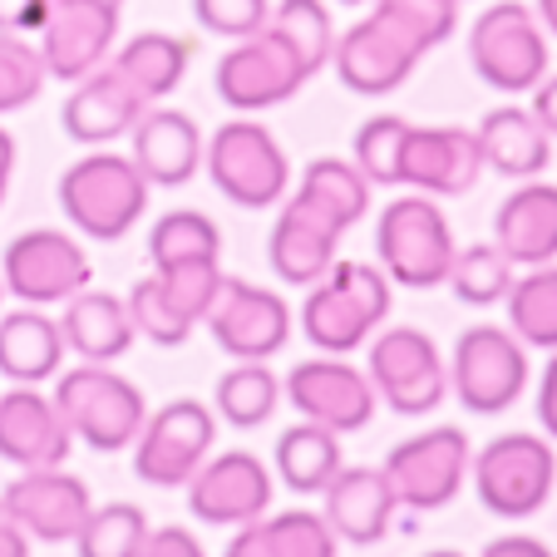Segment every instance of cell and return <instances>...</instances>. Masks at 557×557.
I'll return each instance as SVG.
<instances>
[{"instance_id": "6da1fadb", "label": "cell", "mask_w": 557, "mask_h": 557, "mask_svg": "<svg viewBox=\"0 0 557 557\" xmlns=\"http://www.w3.org/2000/svg\"><path fill=\"white\" fill-rule=\"evenodd\" d=\"M459 30V0H370V15L336 35L341 85L350 95H395L414 74V64Z\"/></svg>"}, {"instance_id": "7a4b0ae2", "label": "cell", "mask_w": 557, "mask_h": 557, "mask_svg": "<svg viewBox=\"0 0 557 557\" xmlns=\"http://www.w3.org/2000/svg\"><path fill=\"white\" fill-rule=\"evenodd\" d=\"M389 315V276L366 262H331L321 282L306 286L301 331L321 356H350Z\"/></svg>"}, {"instance_id": "3957f363", "label": "cell", "mask_w": 557, "mask_h": 557, "mask_svg": "<svg viewBox=\"0 0 557 557\" xmlns=\"http://www.w3.org/2000/svg\"><path fill=\"white\" fill-rule=\"evenodd\" d=\"M54 410L70 424L74 440H85L89 449H99V454L128 449L148 420L144 389H138L134 380H124L119 370L95 366V360H85V366L70 370V375H60V385H54Z\"/></svg>"}, {"instance_id": "277c9868", "label": "cell", "mask_w": 557, "mask_h": 557, "mask_svg": "<svg viewBox=\"0 0 557 557\" xmlns=\"http://www.w3.org/2000/svg\"><path fill=\"white\" fill-rule=\"evenodd\" d=\"M60 208L95 243H119L148 208V178L124 153H85L60 178Z\"/></svg>"}, {"instance_id": "5b68a950", "label": "cell", "mask_w": 557, "mask_h": 557, "mask_svg": "<svg viewBox=\"0 0 557 557\" xmlns=\"http://www.w3.org/2000/svg\"><path fill=\"white\" fill-rule=\"evenodd\" d=\"M375 252L389 282L424 292V286H440L449 276V262L459 247H454V227L440 212V202L424 198V193H410V198H395L380 212Z\"/></svg>"}, {"instance_id": "8992f818", "label": "cell", "mask_w": 557, "mask_h": 557, "mask_svg": "<svg viewBox=\"0 0 557 557\" xmlns=\"http://www.w3.org/2000/svg\"><path fill=\"white\" fill-rule=\"evenodd\" d=\"M202 163H208L212 188L227 202H237V208H272V202L286 198V183H292L286 148L257 119L222 124L202 148Z\"/></svg>"}, {"instance_id": "52a82bcc", "label": "cell", "mask_w": 557, "mask_h": 557, "mask_svg": "<svg viewBox=\"0 0 557 557\" xmlns=\"http://www.w3.org/2000/svg\"><path fill=\"white\" fill-rule=\"evenodd\" d=\"M469 64L484 85L504 95H528L547 74V35L543 21L523 0H498L488 5L469 30Z\"/></svg>"}, {"instance_id": "ba28073f", "label": "cell", "mask_w": 557, "mask_h": 557, "mask_svg": "<svg viewBox=\"0 0 557 557\" xmlns=\"http://www.w3.org/2000/svg\"><path fill=\"white\" fill-rule=\"evenodd\" d=\"M222 267L218 262H173L158 267L153 276L128 292V315L134 331L148 336L153 346H183L198 321H208L212 301L222 292Z\"/></svg>"}, {"instance_id": "9c48e42d", "label": "cell", "mask_w": 557, "mask_h": 557, "mask_svg": "<svg viewBox=\"0 0 557 557\" xmlns=\"http://www.w3.org/2000/svg\"><path fill=\"white\" fill-rule=\"evenodd\" d=\"M479 504L498 518H533L547 504L557 479L553 444L537 434H498L479 449V459H469Z\"/></svg>"}, {"instance_id": "30bf717a", "label": "cell", "mask_w": 557, "mask_h": 557, "mask_svg": "<svg viewBox=\"0 0 557 557\" xmlns=\"http://www.w3.org/2000/svg\"><path fill=\"white\" fill-rule=\"evenodd\" d=\"M528 385V346L508 326H469L454 341L449 389L469 414H504Z\"/></svg>"}, {"instance_id": "8fae6325", "label": "cell", "mask_w": 557, "mask_h": 557, "mask_svg": "<svg viewBox=\"0 0 557 557\" xmlns=\"http://www.w3.org/2000/svg\"><path fill=\"white\" fill-rule=\"evenodd\" d=\"M366 375L380 400L395 414H410V420L440 410L444 395H449V366L440 360V346L420 326H389L385 336L370 341Z\"/></svg>"}, {"instance_id": "7c38bea8", "label": "cell", "mask_w": 557, "mask_h": 557, "mask_svg": "<svg viewBox=\"0 0 557 557\" xmlns=\"http://www.w3.org/2000/svg\"><path fill=\"white\" fill-rule=\"evenodd\" d=\"M469 434L459 424H440V430L410 434V440L395 444L385 459V479L405 508L434 513V508H449L459 498L463 479H469Z\"/></svg>"}, {"instance_id": "4fadbf2b", "label": "cell", "mask_w": 557, "mask_h": 557, "mask_svg": "<svg viewBox=\"0 0 557 557\" xmlns=\"http://www.w3.org/2000/svg\"><path fill=\"white\" fill-rule=\"evenodd\" d=\"M311 79V70L301 64V54L262 25L257 35L237 40L227 54L218 60V95L227 109L237 114H257V109H276Z\"/></svg>"}, {"instance_id": "5bb4252c", "label": "cell", "mask_w": 557, "mask_h": 557, "mask_svg": "<svg viewBox=\"0 0 557 557\" xmlns=\"http://www.w3.org/2000/svg\"><path fill=\"white\" fill-rule=\"evenodd\" d=\"M218 440V414L202 400H173L148 414L134 440V473L153 488H178L202 469Z\"/></svg>"}, {"instance_id": "9a60e30c", "label": "cell", "mask_w": 557, "mask_h": 557, "mask_svg": "<svg viewBox=\"0 0 557 557\" xmlns=\"http://www.w3.org/2000/svg\"><path fill=\"white\" fill-rule=\"evenodd\" d=\"M89 276L95 267H89L85 247L54 227L21 232L0 262V286L25 306H64L74 292H85Z\"/></svg>"}, {"instance_id": "2e32d148", "label": "cell", "mask_w": 557, "mask_h": 557, "mask_svg": "<svg viewBox=\"0 0 557 557\" xmlns=\"http://www.w3.org/2000/svg\"><path fill=\"white\" fill-rule=\"evenodd\" d=\"M119 15H124V5H104V0H50V15L35 30L45 74L74 85L89 70H99L119 40Z\"/></svg>"}, {"instance_id": "e0dca14e", "label": "cell", "mask_w": 557, "mask_h": 557, "mask_svg": "<svg viewBox=\"0 0 557 557\" xmlns=\"http://www.w3.org/2000/svg\"><path fill=\"white\" fill-rule=\"evenodd\" d=\"M484 173L479 134L459 124H410L400 148V183L424 198H463Z\"/></svg>"}, {"instance_id": "ac0fdd59", "label": "cell", "mask_w": 557, "mask_h": 557, "mask_svg": "<svg viewBox=\"0 0 557 557\" xmlns=\"http://www.w3.org/2000/svg\"><path fill=\"white\" fill-rule=\"evenodd\" d=\"M286 400L301 420L326 424L336 434H356L375 420V385L370 375H360L356 366H346L341 356H321V360H301L286 375Z\"/></svg>"}, {"instance_id": "d6986e66", "label": "cell", "mask_w": 557, "mask_h": 557, "mask_svg": "<svg viewBox=\"0 0 557 557\" xmlns=\"http://www.w3.org/2000/svg\"><path fill=\"white\" fill-rule=\"evenodd\" d=\"M208 331L232 360H272L292 336V306L252 282H222L208 311Z\"/></svg>"}, {"instance_id": "ffe728a7", "label": "cell", "mask_w": 557, "mask_h": 557, "mask_svg": "<svg viewBox=\"0 0 557 557\" xmlns=\"http://www.w3.org/2000/svg\"><path fill=\"white\" fill-rule=\"evenodd\" d=\"M188 508L212 528L257 523L272 508V469L243 449L202 459V469L188 479Z\"/></svg>"}, {"instance_id": "44dd1931", "label": "cell", "mask_w": 557, "mask_h": 557, "mask_svg": "<svg viewBox=\"0 0 557 557\" xmlns=\"http://www.w3.org/2000/svg\"><path fill=\"white\" fill-rule=\"evenodd\" d=\"M0 508L25 528L35 543H74V533L89 518V488L64 469H21L15 484H5Z\"/></svg>"}, {"instance_id": "7402d4cb", "label": "cell", "mask_w": 557, "mask_h": 557, "mask_svg": "<svg viewBox=\"0 0 557 557\" xmlns=\"http://www.w3.org/2000/svg\"><path fill=\"white\" fill-rule=\"evenodd\" d=\"M74 449L70 424L60 420L54 400L35 385H15L0 395V459L15 469H64Z\"/></svg>"}, {"instance_id": "603a6c76", "label": "cell", "mask_w": 557, "mask_h": 557, "mask_svg": "<svg viewBox=\"0 0 557 557\" xmlns=\"http://www.w3.org/2000/svg\"><path fill=\"white\" fill-rule=\"evenodd\" d=\"M341 237H346V227H341L331 212H321L311 198L292 193L282 218H276V227H272V243H267L272 272L292 286L321 282V276L331 272V262H336Z\"/></svg>"}, {"instance_id": "cb8c5ba5", "label": "cell", "mask_w": 557, "mask_h": 557, "mask_svg": "<svg viewBox=\"0 0 557 557\" xmlns=\"http://www.w3.org/2000/svg\"><path fill=\"white\" fill-rule=\"evenodd\" d=\"M144 109H148V99L104 60L99 70H89L85 79H74L60 119H64V134H70L74 144L95 148V144H114V138L134 134Z\"/></svg>"}, {"instance_id": "d4e9b609", "label": "cell", "mask_w": 557, "mask_h": 557, "mask_svg": "<svg viewBox=\"0 0 557 557\" xmlns=\"http://www.w3.org/2000/svg\"><path fill=\"white\" fill-rule=\"evenodd\" d=\"M134 169L148 178V188H183L202 169V134L183 109H144L134 124Z\"/></svg>"}, {"instance_id": "484cf974", "label": "cell", "mask_w": 557, "mask_h": 557, "mask_svg": "<svg viewBox=\"0 0 557 557\" xmlns=\"http://www.w3.org/2000/svg\"><path fill=\"white\" fill-rule=\"evenodd\" d=\"M321 494H326V513L321 518L331 523V533L356 547H375L395 523V508H400L385 469H346L341 463V473Z\"/></svg>"}, {"instance_id": "4316f807", "label": "cell", "mask_w": 557, "mask_h": 557, "mask_svg": "<svg viewBox=\"0 0 557 557\" xmlns=\"http://www.w3.org/2000/svg\"><path fill=\"white\" fill-rule=\"evenodd\" d=\"M494 247L513 267H547L557 262V183L513 188L494 212Z\"/></svg>"}, {"instance_id": "83f0119b", "label": "cell", "mask_w": 557, "mask_h": 557, "mask_svg": "<svg viewBox=\"0 0 557 557\" xmlns=\"http://www.w3.org/2000/svg\"><path fill=\"white\" fill-rule=\"evenodd\" d=\"M60 336L64 350H74L79 360H95V366H109V360L128 356L138 341L134 315H128V301H119L114 292H74L64 301L60 315Z\"/></svg>"}, {"instance_id": "f1b7e54d", "label": "cell", "mask_w": 557, "mask_h": 557, "mask_svg": "<svg viewBox=\"0 0 557 557\" xmlns=\"http://www.w3.org/2000/svg\"><path fill=\"white\" fill-rule=\"evenodd\" d=\"M479 153H484V169L504 173V178H537L553 158V138L547 128L533 119V109H518V104H504V109H488L479 119Z\"/></svg>"}, {"instance_id": "f546056e", "label": "cell", "mask_w": 557, "mask_h": 557, "mask_svg": "<svg viewBox=\"0 0 557 557\" xmlns=\"http://www.w3.org/2000/svg\"><path fill=\"white\" fill-rule=\"evenodd\" d=\"M64 336L60 321L45 315L40 306H21V311L0 315V375L15 385H40V380L60 375Z\"/></svg>"}, {"instance_id": "4dcf8cb0", "label": "cell", "mask_w": 557, "mask_h": 557, "mask_svg": "<svg viewBox=\"0 0 557 557\" xmlns=\"http://www.w3.org/2000/svg\"><path fill=\"white\" fill-rule=\"evenodd\" d=\"M188 60H193V45L183 35H163V30H144L114 54V70L124 74L128 85L158 104V99H169L173 89L183 85V74H188Z\"/></svg>"}, {"instance_id": "1f68e13d", "label": "cell", "mask_w": 557, "mask_h": 557, "mask_svg": "<svg viewBox=\"0 0 557 557\" xmlns=\"http://www.w3.org/2000/svg\"><path fill=\"white\" fill-rule=\"evenodd\" d=\"M276 473L292 494H321L341 473V434L326 424H292L276 440Z\"/></svg>"}, {"instance_id": "d6a6232c", "label": "cell", "mask_w": 557, "mask_h": 557, "mask_svg": "<svg viewBox=\"0 0 557 557\" xmlns=\"http://www.w3.org/2000/svg\"><path fill=\"white\" fill-rule=\"evenodd\" d=\"M508 306V331L523 346L557 350V267H533L528 276H513L504 296Z\"/></svg>"}, {"instance_id": "836d02e7", "label": "cell", "mask_w": 557, "mask_h": 557, "mask_svg": "<svg viewBox=\"0 0 557 557\" xmlns=\"http://www.w3.org/2000/svg\"><path fill=\"white\" fill-rule=\"evenodd\" d=\"M243 533L252 537L257 557H336V533L321 513L311 508H286L276 518H257V523H243Z\"/></svg>"}, {"instance_id": "e575fe53", "label": "cell", "mask_w": 557, "mask_h": 557, "mask_svg": "<svg viewBox=\"0 0 557 557\" xmlns=\"http://www.w3.org/2000/svg\"><path fill=\"white\" fill-rule=\"evenodd\" d=\"M218 414L232 424V430H257L276 414V400H282V380L267 370V360H237L227 375L218 380Z\"/></svg>"}, {"instance_id": "d590c367", "label": "cell", "mask_w": 557, "mask_h": 557, "mask_svg": "<svg viewBox=\"0 0 557 557\" xmlns=\"http://www.w3.org/2000/svg\"><path fill=\"white\" fill-rule=\"evenodd\" d=\"M301 198H311L321 212L341 222V227H356L370 208V178L350 163V158H315L311 169L301 173Z\"/></svg>"}, {"instance_id": "8d00e7d4", "label": "cell", "mask_w": 557, "mask_h": 557, "mask_svg": "<svg viewBox=\"0 0 557 557\" xmlns=\"http://www.w3.org/2000/svg\"><path fill=\"white\" fill-rule=\"evenodd\" d=\"M148 257L153 267H173V262H218L222 257V232L208 212H163L148 232Z\"/></svg>"}, {"instance_id": "74e56055", "label": "cell", "mask_w": 557, "mask_h": 557, "mask_svg": "<svg viewBox=\"0 0 557 557\" xmlns=\"http://www.w3.org/2000/svg\"><path fill=\"white\" fill-rule=\"evenodd\" d=\"M444 282L463 306H498L508 296V286H513V262L494 243H473L463 252H454Z\"/></svg>"}, {"instance_id": "f35d334b", "label": "cell", "mask_w": 557, "mask_h": 557, "mask_svg": "<svg viewBox=\"0 0 557 557\" xmlns=\"http://www.w3.org/2000/svg\"><path fill=\"white\" fill-rule=\"evenodd\" d=\"M148 537V518L138 504H104L89 508L85 528L74 533V553L79 557H138Z\"/></svg>"}, {"instance_id": "ab89813d", "label": "cell", "mask_w": 557, "mask_h": 557, "mask_svg": "<svg viewBox=\"0 0 557 557\" xmlns=\"http://www.w3.org/2000/svg\"><path fill=\"white\" fill-rule=\"evenodd\" d=\"M276 35L301 54L306 70H326L331 64V50H336V25H331V11L321 0H282L272 15H267Z\"/></svg>"}, {"instance_id": "60d3db41", "label": "cell", "mask_w": 557, "mask_h": 557, "mask_svg": "<svg viewBox=\"0 0 557 557\" xmlns=\"http://www.w3.org/2000/svg\"><path fill=\"white\" fill-rule=\"evenodd\" d=\"M405 134H410V119L400 114H375L356 128V163L360 173L370 178V188H395L400 183V148H405Z\"/></svg>"}, {"instance_id": "b9f144b4", "label": "cell", "mask_w": 557, "mask_h": 557, "mask_svg": "<svg viewBox=\"0 0 557 557\" xmlns=\"http://www.w3.org/2000/svg\"><path fill=\"white\" fill-rule=\"evenodd\" d=\"M45 60L40 45L25 40V35H0V114H15V109L35 104L45 89Z\"/></svg>"}, {"instance_id": "7bdbcfd3", "label": "cell", "mask_w": 557, "mask_h": 557, "mask_svg": "<svg viewBox=\"0 0 557 557\" xmlns=\"http://www.w3.org/2000/svg\"><path fill=\"white\" fill-rule=\"evenodd\" d=\"M193 15L208 35H222V40H247L267 25L272 15V0H193Z\"/></svg>"}, {"instance_id": "ee69618b", "label": "cell", "mask_w": 557, "mask_h": 557, "mask_svg": "<svg viewBox=\"0 0 557 557\" xmlns=\"http://www.w3.org/2000/svg\"><path fill=\"white\" fill-rule=\"evenodd\" d=\"M138 557H208V553H202V543L188 533V528L169 523V528H148L144 553Z\"/></svg>"}, {"instance_id": "f6af8a7d", "label": "cell", "mask_w": 557, "mask_h": 557, "mask_svg": "<svg viewBox=\"0 0 557 557\" xmlns=\"http://www.w3.org/2000/svg\"><path fill=\"white\" fill-rule=\"evenodd\" d=\"M50 15V0H0V35H35Z\"/></svg>"}, {"instance_id": "bcb514c9", "label": "cell", "mask_w": 557, "mask_h": 557, "mask_svg": "<svg viewBox=\"0 0 557 557\" xmlns=\"http://www.w3.org/2000/svg\"><path fill=\"white\" fill-rule=\"evenodd\" d=\"M537 424H543L547 440L557 444V356L547 360L543 380H537Z\"/></svg>"}, {"instance_id": "7dc6e473", "label": "cell", "mask_w": 557, "mask_h": 557, "mask_svg": "<svg viewBox=\"0 0 557 557\" xmlns=\"http://www.w3.org/2000/svg\"><path fill=\"white\" fill-rule=\"evenodd\" d=\"M533 119L547 128V138H557V74H543L533 85Z\"/></svg>"}, {"instance_id": "c3c4849f", "label": "cell", "mask_w": 557, "mask_h": 557, "mask_svg": "<svg viewBox=\"0 0 557 557\" xmlns=\"http://www.w3.org/2000/svg\"><path fill=\"white\" fill-rule=\"evenodd\" d=\"M479 557H557V553L547 543H537V537L513 533V537H494V543H488Z\"/></svg>"}, {"instance_id": "681fc988", "label": "cell", "mask_w": 557, "mask_h": 557, "mask_svg": "<svg viewBox=\"0 0 557 557\" xmlns=\"http://www.w3.org/2000/svg\"><path fill=\"white\" fill-rule=\"evenodd\" d=\"M0 557H30V537L5 508H0Z\"/></svg>"}, {"instance_id": "f907efd6", "label": "cell", "mask_w": 557, "mask_h": 557, "mask_svg": "<svg viewBox=\"0 0 557 557\" xmlns=\"http://www.w3.org/2000/svg\"><path fill=\"white\" fill-rule=\"evenodd\" d=\"M11 173H15V138L0 128V202L11 193Z\"/></svg>"}, {"instance_id": "816d5d0a", "label": "cell", "mask_w": 557, "mask_h": 557, "mask_svg": "<svg viewBox=\"0 0 557 557\" xmlns=\"http://www.w3.org/2000/svg\"><path fill=\"white\" fill-rule=\"evenodd\" d=\"M222 557H257L252 537H247V533H237V537H232V543H227V553H222Z\"/></svg>"}, {"instance_id": "f5cc1de1", "label": "cell", "mask_w": 557, "mask_h": 557, "mask_svg": "<svg viewBox=\"0 0 557 557\" xmlns=\"http://www.w3.org/2000/svg\"><path fill=\"white\" fill-rule=\"evenodd\" d=\"M537 21H543V30L557 35V0H537Z\"/></svg>"}, {"instance_id": "db71d44e", "label": "cell", "mask_w": 557, "mask_h": 557, "mask_svg": "<svg viewBox=\"0 0 557 557\" xmlns=\"http://www.w3.org/2000/svg\"><path fill=\"white\" fill-rule=\"evenodd\" d=\"M424 557H463V553H454V547H434V553H424Z\"/></svg>"}, {"instance_id": "11a10c76", "label": "cell", "mask_w": 557, "mask_h": 557, "mask_svg": "<svg viewBox=\"0 0 557 557\" xmlns=\"http://www.w3.org/2000/svg\"><path fill=\"white\" fill-rule=\"evenodd\" d=\"M104 5H124V0H104Z\"/></svg>"}, {"instance_id": "9f6ffc18", "label": "cell", "mask_w": 557, "mask_h": 557, "mask_svg": "<svg viewBox=\"0 0 557 557\" xmlns=\"http://www.w3.org/2000/svg\"><path fill=\"white\" fill-rule=\"evenodd\" d=\"M346 5H366V0H346Z\"/></svg>"}, {"instance_id": "6f0895ef", "label": "cell", "mask_w": 557, "mask_h": 557, "mask_svg": "<svg viewBox=\"0 0 557 557\" xmlns=\"http://www.w3.org/2000/svg\"><path fill=\"white\" fill-rule=\"evenodd\" d=\"M0 292H5V286H0Z\"/></svg>"}]
</instances>
